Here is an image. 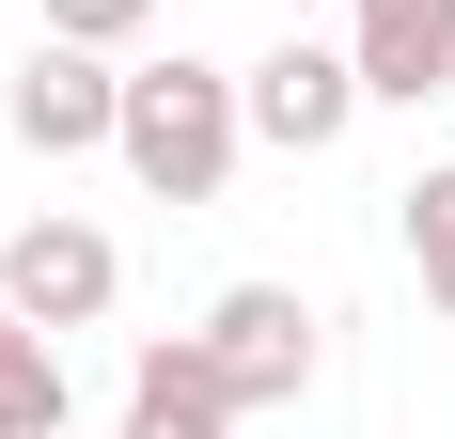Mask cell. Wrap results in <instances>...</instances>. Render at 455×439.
<instances>
[{"instance_id":"30bf717a","label":"cell","mask_w":455,"mask_h":439,"mask_svg":"<svg viewBox=\"0 0 455 439\" xmlns=\"http://www.w3.org/2000/svg\"><path fill=\"white\" fill-rule=\"evenodd\" d=\"M47 32H63V47H141L157 0H47Z\"/></svg>"},{"instance_id":"9c48e42d","label":"cell","mask_w":455,"mask_h":439,"mask_svg":"<svg viewBox=\"0 0 455 439\" xmlns=\"http://www.w3.org/2000/svg\"><path fill=\"white\" fill-rule=\"evenodd\" d=\"M393 220H409V267H424V299L455 314V157H440V173H409V188H393Z\"/></svg>"},{"instance_id":"3957f363","label":"cell","mask_w":455,"mask_h":439,"mask_svg":"<svg viewBox=\"0 0 455 439\" xmlns=\"http://www.w3.org/2000/svg\"><path fill=\"white\" fill-rule=\"evenodd\" d=\"M0 299L32 314V330H94V314L126 299V251H110V235H94V220H16V235H0Z\"/></svg>"},{"instance_id":"52a82bcc","label":"cell","mask_w":455,"mask_h":439,"mask_svg":"<svg viewBox=\"0 0 455 439\" xmlns=\"http://www.w3.org/2000/svg\"><path fill=\"white\" fill-rule=\"evenodd\" d=\"M126 439H235V393H220V361H204V330H173V346L126 361Z\"/></svg>"},{"instance_id":"5b68a950","label":"cell","mask_w":455,"mask_h":439,"mask_svg":"<svg viewBox=\"0 0 455 439\" xmlns=\"http://www.w3.org/2000/svg\"><path fill=\"white\" fill-rule=\"evenodd\" d=\"M110 110H126L110 47H63V32H47L32 63H16V94H0V126L32 141V157H110Z\"/></svg>"},{"instance_id":"8fae6325","label":"cell","mask_w":455,"mask_h":439,"mask_svg":"<svg viewBox=\"0 0 455 439\" xmlns=\"http://www.w3.org/2000/svg\"><path fill=\"white\" fill-rule=\"evenodd\" d=\"M283 16H315V0H283Z\"/></svg>"},{"instance_id":"8992f818","label":"cell","mask_w":455,"mask_h":439,"mask_svg":"<svg viewBox=\"0 0 455 439\" xmlns=\"http://www.w3.org/2000/svg\"><path fill=\"white\" fill-rule=\"evenodd\" d=\"M346 63L377 110H424L455 79V0H346Z\"/></svg>"},{"instance_id":"6da1fadb","label":"cell","mask_w":455,"mask_h":439,"mask_svg":"<svg viewBox=\"0 0 455 439\" xmlns=\"http://www.w3.org/2000/svg\"><path fill=\"white\" fill-rule=\"evenodd\" d=\"M110 157H126L157 204H220L235 188V157H251V110H235V63H141L126 79V110H110Z\"/></svg>"},{"instance_id":"277c9868","label":"cell","mask_w":455,"mask_h":439,"mask_svg":"<svg viewBox=\"0 0 455 439\" xmlns=\"http://www.w3.org/2000/svg\"><path fill=\"white\" fill-rule=\"evenodd\" d=\"M204 361H220L235 408H299L315 393V299H299V283H235V299L204 314Z\"/></svg>"},{"instance_id":"7a4b0ae2","label":"cell","mask_w":455,"mask_h":439,"mask_svg":"<svg viewBox=\"0 0 455 439\" xmlns=\"http://www.w3.org/2000/svg\"><path fill=\"white\" fill-rule=\"evenodd\" d=\"M235 110H251V141H267V157H330V141L362 126L377 94H362V63H346V47H315V32H283L267 63L235 79Z\"/></svg>"},{"instance_id":"ba28073f","label":"cell","mask_w":455,"mask_h":439,"mask_svg":"<svg viewBox=\"0 0 455 439\" xmlns=\"http://www.w3.org/2000/svg\"><path fill=\"white\" fill-rule=\"evenodd\" d=\"M0 439H63V330L0 299Z\"/></svg>"}]
</instances>
